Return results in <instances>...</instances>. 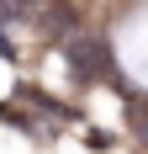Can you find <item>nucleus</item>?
I'll list each match as a JSON object with an SVG mask.
<instances>
[{
  "instance_id": "nucleus-1",
  "label": "nucleus",
  "mask_w": 148,
  "mask_h": 154,
  "mask_svg": "<svg viewBox=\"0 0 148 154\" xmlns=\"http://www.w3.org/2000/svg\"><path fill=\"white\" fill-rule=\"evenodd\" d=\"M69 64H74V75L79 80H117V69H111V53H106V43H95V37H69Z\"/></svg>"
},
{
  "instance_id": "nucleus-3",
  "label": "nucleus",
  "mask_w": 148,
  "mask_h": 154,
  "mask_svg": "<svg viewBox=\"0 0 148 154\" xmlns=\"http://www.w3.org/2000/svg\"><path fill=\"white\" fill-rule=\"evenodd\" d=\"M85 138H90V149H95V154H106V149H111V133H101V128H90Z\"/></svg>"
},
{
  "instance_id": "nucleus-2",
  "label": "nucleus",
  "mask_w": 148,
  "mask_h": 154,
  "mask_svg": "<svg viewBox=\"0 0 148 154\" xmlns=\"http://www.w3.org/2000/svg\"><path fill=\"white\" fill-rule=\"evenodd\" d=\"M132 128H138V138L148 143V101H143V106H132Z\"/></svg>"
},
{
  "instance_id": "nucleus-4",
  "label": "nucleus",
  "mask_w": 148,
  "mask_h": 154,
  "mask_svg": "<svg viewBox=\"0 0 148 154\" xmlns=\"http://www.w3.org/2000/svg\"><path fill=\"white\" fill-rule=\"evenodd\" d=\"M0 53H5V59H11V43H5V37H0Z\"/></svg>"
}]
</instances>
